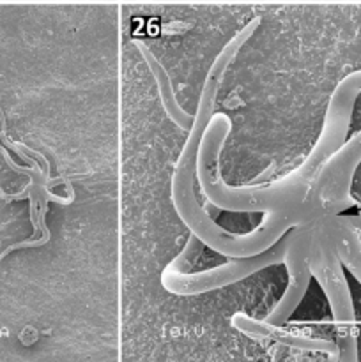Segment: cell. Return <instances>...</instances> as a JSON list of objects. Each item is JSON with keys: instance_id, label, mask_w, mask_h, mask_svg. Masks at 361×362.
<instances>
[{"instance_id": "6da1fadb", "label": "cell", "mask_w": 361, "mask_h": 362, "mask_svg": "<svg viewBox=\"0 0 361 362\" xmlns=\"http://www.w3.org/2000/svg\"><path fill=\"white\" fill-rule=\"evenodd\" d=\"M361 92V69L347 74L338 81L329 98L324 126L303 165L294 168L289 175L269 184V189L280 198H304L310 191V182L326 159L345 144L347 131L353 119L354 103Z\"/></svg>"}, {"instance_id": "7a4b0ae2", "label": "cell", "mask_w": 361, "mask_h": 362, "mask_svg": "<svg viewBox=\"0 0 361 362\" xmlns=\"http://www.w3.org/2000/svg\"><path fill=\"white\" fill-rule=\"evenodd\" d=\"M311 278H315L324 290L335 318L336 331L340 336V350L343 356L356 354V317L354 304L347 285L343 265L336 255L335 246L329 239L328 232L322 226L321 218L311 221L310 251H308Z\"/></svg>"}, {"instance_id": "3957f363", "label": "cell", "mask_w": 361, "mask_h": 362, "mask_svg": "<svg viewBox=\"0 0 361 362\" xmlns=\"http://www.w3.org/2000/svg\"><path fill=\"white\" fill-rule=\"evenodd\" d=\"M285 235L275 246L262 251V253L253 255V257L232 258V260H229L223 265H218V267L205 269L202 272L184 274V272L179 271V265L186 260L188 255L193 250L195 239H197L193 235V239H188L186 246L180 251V255H177L163 269V288L170 293H176V296H198V293H207L212 292V290L223 288V286H229L232 283L241 281V279L248 278V276L257 274L258 271L269 267V265H282L283 258H285Z\"/></svg>"}, {"instance_id": "277c9868", "label": "cell", "mask_w": 361, "mask_h": 362, "mask_svg": "<svg viewBox=\"0 0 361 362\" xmlns=\"http://www.w3.org/2000/svg\"><path fill=\"white\" fill-rule=\"evenodd\" d=\"M360 163L361 131L333 152L311 179L308 193L319 202L324 214H342L354 204L350 186Z\"/></svg>"}, {"instance_id": "5b68a950", "label": "cell", "mask_w": 361, "mask_h": 362, "mask_svg": "<svg viewBox=\"0 0 361 362\" xmlns=\"http://www.w3.org/2000/svg\"><path fill=\"white\" fill-rule=\"evenodd\" d=\"M310 237L311 221L301 223L299 226L294 228V232L290 235H285L287 243L283 265L287 267V274H289V285H287L285 293L278 300L275 310L262 322L265 327H278V325H282L294 313V310L299 306L304 293H306L311 279L310 264H308Z\"/></svg>"}, {"instance_id": "8992f818", "label": "cell", "mask_w": 361, "mask_h": 362, "mask_svg": "<svg viewBox=\"0 0 361 362\" xmlns=\"http://www.w3.org/2000/svg\"><path fill=\"white\" fill-rule=\"evenodd\" d=\"M321 223L343 267L361 283V225L357 216L324 214Z\"/></svg>"}, {"instance_id": "52a82bcc", "label": "cell", "mask_w": 361, "mask_h": 362, "mask_svg": "<svg viewBox=\"0 0 361 362\" xmlns=\"http://www.w3.org/2000/svg\"><path fill=\"white\" fill-rule=\"evenodd\" d=\"M134 46L138 48L140 55L144 57L145 64L149 66V71H151L152 76H154L156 85H158L159 98H161V103H163V110H165V113L168 115V119L172 120L173 124H177L180 129L190 131L191 126H193L195 117L190 115L188 112H184L183 106L177 103L176 94H173V88H172V81H170V76L168 73H166V69L161 66V62L156 59L154 53H152L144 42L134 41Z\"/></svg>"}, {"instance_id": "ba28073f", "label": "cell", "mask_w": 361, "mask_h": 362, "mask_svg": "<svg viewBox=\"0 0 361 362\" xmlns=\"http://www.w3.org/2000/svg\"><path fill=\"white\" fill-rule=\"evenodd\" d=\"M357 219H360V225H361V214H360V216H357Z\"/></svg>"}]
</instances>
